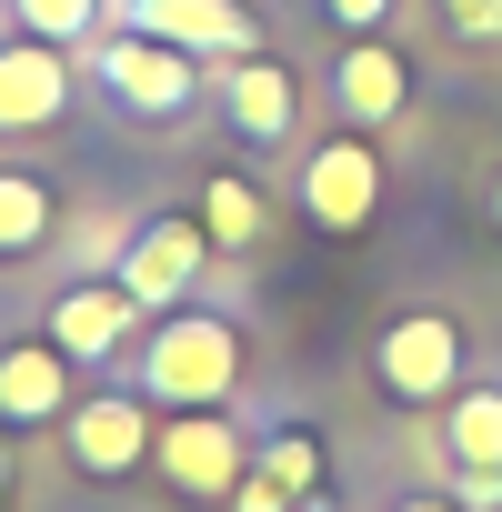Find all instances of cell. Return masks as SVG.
<instances>
[{
	"instance_id": "obj_22",
	"label": "cell",
	"mask_w": 502,
	"mask_h": 512,
	"mask_svg": "<svg viewBox=\"0 0 502 512\" xmlns=\"http://www.w3.org/2000/svg\"><path fill=\"white\" fill-rule=\"evenodd\" d=\"M392 512H462V502H432V492H412V502H392Z\"/></svg>"
},
{
	"instance_id": "obj_13",
	"label": "cell",
	"mask_w": 502,
	"mask_h": 512,
	"mask_svg": "<svg viewBox=\"0 0 502 512\" xmlns=\"http://www.w3.org/2000/svg\"><path fill=\"white\" fill-rule=\"evenodd\" d=\"M71 352L61 342H21V352H0V422H61L71 412Z\"/></svg>"
},
{
	"instance_id": "obj_2",
	"label": "cell",
	"mask_w": 502,
	"mask_h": 512,
	"mask_svg": "<svg viewBox=\"0 0 502 512\" xmlns=\"http://www.w3.org/2000/svg\"><path fill=\"white\" fill-rule=\"evenodd\" d=\"M372 372H382L392 402H452V392H462V332H452L442 312H402V322L382 332Z\"/></svg>"
},
{
	"instance_id": "obj_16",
	"label": "cell",
	"mask_w": 502,
	"mask_h": 512,
	"mask_svg": "<svg viewBox=\"0 0 502 512\" xmlns=\"http://www.w3.org/2000/svg\"><path fill=\"white\" fill-rule=\"evenodd\" d=\"M51 231V191L31 171H0V251H31Z\"/></svg>"
},
{
	"instance_id": "obj_9",
	"label": "cell",
	"mask_w": 502,
	"mask_h": 512,
	"mask_svg": "<svg viewBox=\"0 0 502 512\" xmlns=\"http://www.w3.org/2000/svg\"><path fill=\"white\" fill-rule=\"evenodd\" d=\"M161 472H171L181 492H241V432H231L221 412H181V422L161 432Z\"/></svg>"
},
{
	"instance_id": "obj_19",
	"label": "cell",
	"mask_w": 502,
	"mask_h": 512,
	"mask_svg": "<svg viewBox=\"0 0 502 512\" xmlns=\"http://www.w3.org/2000/svg\"><path fill=\"white\" fill-rule=\"evenodd\" d=\"M322 11H332V21L352 31V41H372V31H382V21L402 11V0H322Z\"/></svg>"
},
{
	"instance_id": "obj_8",
	"label": "cell",
	"mask_w": 502,
	"mask_h": 512,
	"mask_svg": "<svg viewBox=\"0 0 502 512\" xmlns=\"http://www.w3.org/2000/svg\"><path fill=\"white\" fill-rule=\"evenodd\" d=\"M131 322H141V302H131L121 282H81V292L51 302V342H61L71 362H111V352L131 342Z\"/></svg>"
},
{
	"instance_id": "obj_3",
	"label": "cell",
	"mask_w": 502,
	"mask_h": 512,
	"mask_svg": "<svg viewBox=\"0 0 502 512\" xmlns=\"http://www.w3.org/2000/svg\"><path fill=\"white\" fill-rule=\"evenodd\" d=\"M201 262H211V231L181 221V211H161V221H141L131 251H121V292H131L141 312H161V302H181V292L201 282Z\"/></svg>"
},
{
	"instance_id": "obj_6",
	"label": "cell",
	"mask_w": 502,
	"mask_h": 512,
	"mask_svg": "<svg viewBox=\"0 0 502 512\" xmlns=\"http://www.w3.org/2000/svg\"><path fill=\"white\" fill-rule=\"evenodd\" d=\"M101 81L131 101V111H151V121H171V111H191V91H201V71H191V51H171V41H111L101 51Z\"/></svg>"
},
{
	"instance_id": "obj_15",
	"label": "cell",
	"mask_w": 502,
	"mask_h": 512,
	"mask_svg": "<svg viewBox=\"0 0 502 512\" xmlns=\"http://www.w3.org/2000/svg\"><path fill=\"white\" fill-rule=\"evenodd\" d=\"M201 231H211L221 251H251V241H262V191H251L241 171H221V181L201 191Z\"/></svg>"
},
{
	"instance_id": "obj_12",
	"label": "cell",
	"mask_w": 502,
	"mask_h": 512,
	"mask_svg": "<svg viewBox=\"0 0 502 512\" xmlns=\"http://www.w3.org/2000/svg\"><path fill=\"white\" fill-rule=\"evenodd\" d=\"M402 91H412V71H402V51H392L382 31H372V41H352V51H342V71H332V101H342V121H362V131H372V121H392V111H402Z\"/></svg>"
},
{
	"instance_id": "obj_17",
	"label": "cell",
	"mask_w": 502,
	"mask_h": 512,
	"mask_svg": "<svg viewBox=\"0 0 502 512\" xmlns=\"http://www.w3.org/2000/svg\"><path fill=\"white\" fill-rule=\"evenodd\" d=\"M11 11H21V31H31V41H81V31L111 11V0H11Z\"/></svg>"
},
{
	"instance_id": "obj_11",
	"label": "cell",
	"mask_w": 502,
	"mask_h": 512,
	"mask_svg": "<svg viewBox=\"0 0 502 512\" xmlns=\"http://www.w3.org/2000/svg\"><path fill=\"white\" fill-rule=\"evenodd\" d=\"M61 422H71V462H81V472H131V462L151 452V422H141V402H121V392L71 402Z\"/></svg>"
},
{
	"instance_id": "obj_5",
	"label": "cell",
	"mask_w": 502,
	"mask_h": 512,
	"mask_svg": "<svg viewBox=\"0 0 502 512\" xmlns=\"http://www.w3.org/2000/svg\"><path fill=\"white\" fill-rule=\"evenodd\" d=\"M121 21L141 41H171V51H221V61L251 51V11L241 0H121Z\"/></svg>"
},
{
	"instance_id": "obj_7",
	"label": "cell",
	"mask_w": 502,
	"mask_h": 512,
	"mask_svg": "<svg viewBox=\"0 0 502 512\" xmlns=\"http://www.w3.org/2000/svg\"><path fill=\"white\" fill-rule=\"evenodd\" d=\"M61 101H71V71H61V41H11L0 51V131H41V121H61Z\"/></svg>"
},
{
	"instance_id": "obj_4",
	"label": "cell",
	"mask_w": 502,
	"mask_h": 512,
	"mask_svg": "<svg viewBox=\"0 0 502 512\" xmlns=\"http://www.w3.org/2000/svg\"><path fill=\"white\" fill-rule=\"evenodd\" d=\"M372 201H382V161H372V141H322V151L302 161V211H312L322 231H362Z\"/></svg>"
},
{
	"instance_id": "obj_21",
	"label": "cell",
	"mask_w": 502,
	"mask_h": 512,
	"mask_svg": "<svg viewBox=\"0 0 502 512\" xmlns=\"http://www.w3.org/2000/svg\"><path fill=\"white\" fill-rule=\"evenodd\" d=\"M462 512H502V472H462Z\"/></svg>"
},
{
	"instance_id": "obj_18",
	"label": "cell",
	"mask_w": 502,
	"mask_h": 512,
	"mask_svg": "<svg viewBox=\"0 0 502 512\" xmlns=\"http://www.w3.org/2000/svg\"><path fill=\"white\" fill-rule=\"evenodd\" d=\"M262 472H272V482L302 502V492H322V442H312V432H282V442L262 452Z\"/></svg>"
},
{
	"instance_id": "obj_1",
	"label": "cell",
	"mask_w": 502,
	"mask_h": 512,
	"mask_svg": "<svg viewBox=\"0 0 502 512\" xmlns=\"http://www.w3.org/2000/svg\"><path fill=\"white\" fill-rule=\"evenodd\" d=\"M231 372H241V342H231V322H211V312H181V322L151 332V352H141V382H151L161 402H181V412H211V402L231 392Z\"/></svg>"
},
{
	"instance_id": "obj_20",
	"label": "cell",
	"mask_w": 502,
	"mask_h": 512,
	"mask_svg": "<svg viewBox=\"0 0 502 512\" xmlns=\"http://www.w3.org/2000/svg\"><path fill=\"white\" fill-rule=\"evenodd\" d=\"M462 41H502V0H442Z\"/></svg>"
},
{
	"instance_id": "obj_14",
	"label": "cell",
	"mask_w": 502,
	"mask_h": 512,
	"mask_svg": "<svg viewBox=\"0 0 502 512\" xmlns=\"http://www.w3.org/2000/svg\"><path fill=\"white\" fill-rule=\"evenodd\" d=\"M452 462L462 472H502V392H452Z\"/></svg>"
},
{
	"instance_id": "obj_10",
	"label": "cell",
	"mask_w": 502,
	"mask_h": 512,
	"mask_svg": "<svg viewBox=\"0 0 502 512\" xmlns=\"http://www.w3.org/2000/svg\"><path fill=\"white\" fill-rule=\"evenodd\" d=\"M221 111H231L241 141H282V131L302 121V91H292L282 61H251V51H241V61L221 71Z\"/></svg>"
},
{
	"instance_id": "obj_23",
	"label": "cell",
	"mask_w": 502,
	"mask_h": 512,
	"mask_svg": "<svg viewBox=\"0 0 502 512\" xmlns=\"http://www.w3.org/2000/svg\"><path fill=\"white\" fill-rule=\"evenodd\" d=\"M492 221H502V181H492Z\"/></svg>"
}]
</instances>
